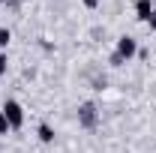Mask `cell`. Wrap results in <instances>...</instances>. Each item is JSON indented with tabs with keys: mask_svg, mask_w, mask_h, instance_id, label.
<instances>
[{
	"mask_svg": "<svg viewBox=\"0 0 156 153\" xmlns=\"http://www.w3.org/2000/svg\"><path fill=\"white\" fill-rule=\"evenodd\" d=\"M114 54L126 63L129 57H135V54H138V42L132 36H120V39H117V51H114Z\"/></svg>",
	"mask_w": 156,
	"mask_h": 153,
	"instance_id": "cell-3",
	"label": "cell"
},
{
	"mask_svg": "<svg viewBox=\"0 0 156 153\" xmlns=\"http://www.w3.org/2000/svg\"><path fill=\"white\" fill-rule=\"evenodd\" d=\"M0 108H3V114H6V120H9V129H21V126H24V108H21V102L6 99Z\"/></svg>",
	"mask_w": 156,
	"mask_h": 153,
	"instance_id": "cell-1",
	"label": "cell"
},
{
	"mask_svg": "<svg viewBox=\"0 0 156 153\" xmlns=\"http://www.w3.org/2000/svg\"><path fill=\"white\" fill-rule=\"evenodd\" d=\"M135 15L138 21H147L153 15V6H150V0H135Z\"/></svg>",
	"mask_w": 156,
	"mask_h": 153,
	"instance_id": "cell-4",
	"label": "cell"
},
{
	"mask_svg": "<svg viewBox=\"0 0 156 153\" xmlns=\"http://www.w3.org/2000/svg\"><path fill=\"white\" fill-rule=\"evenodd\" d=\"M6 69H9V60H6L3 51H0V75H6Z\"/></svg>",
	"mask_w": 156,
	"mask_h": 153,
	"instance_id": "cell-8",
	"label": "cell"
},
{
	"mask_svg": "<svg viewBox=\"0 0 156 153\" xmlns=\"http://www.w3.org/2000/svg\"><path fill=\"white\" fill-rule=\"evenodd\" d=\"M39 141H42V144H51V141H54V129H51V123H39Z\"/></svg>",
	"mask_w": 156,
	"mask_h": 153,
	"instance_id": "cell-5",
	"label": "cell"
},
{
	"mask_svg": "<svg viewBox=\"0 0 156 153\" xmlns=\"http://www.w3.org/2000/svg\"><path fill=\"white\" fill-rule=\"evenodd\" d=\"M9 39H12V33H9L6 27H0V51H3V48L9 45Z\"/></svg>",
	"mask_w": 156,
	"mask_h": 153,
	"instance_id": "cell-6",
	"label": "cell"
},
{
	"mask_svg": "<svg viewBox=\"0 0 156 153\" xmlns=\"http://www.w3.org/2000/svg\"><path fill=\"white\" fill-rule=\"evenodd\" d=\"M9 132V120H6V114H3V108H0V135Z\"/></svg>",
	"mask_w": 156,
	"mask_h": 153,
	"instance_id": "cell-7",
	"label": "cell"
},
{
	"mask_svg": "<svg viewBox=\"0 0 156 153\" xmlns=\"http://www.w3.org/2000/svg\"><path fill=\"white\" fill-rule=\"evenodd\" d=\"M84 6H87V9H96V6H99V0H84Z\"/></svg>",
	"mask_w": 156,
	"mask_h": 153,
	"instance_id": "cell-10",
	"label": "cell"
},
{
	"mask_svg": "<svg viewBox=\"0 0 156 153\" xmlns=\"http://www.w3.org/2000/svg\"><path fill=\"white\" fill-rule=\"evenodd\" d=\"M0 3H12V0H0Z\"/></svg>",
	"mask_w": 156,
	"mask_h": 153,
	"instance_id": "cell-11",
	"label": "cell"
},
{
	"mask_svg": "<svg viewBox=\"0 0 156 153\" xmlns=\"http://www.w3.org/2000/svg\"><path fill=\"white\" fill-rule=\"evenodd\" d=\"M96 123H99L96 105H93V102H84V105L78 108V126H81V129H96Z\"/></svg>",
	"mask_w": 156,
	"mask_h": 153,
	"instance_id": "cell-2",
	"label": "cell"
},
{
	"mask_svg": "<svg viewBox=\"0 0 156 153\" xmlns=\"http://www.w3.org/2000/svg\"><path fill=\"white\" fill-rule=\"evenodd\" d=\"M147 24H150V30H153V33H156V9H153V15L147 18Z\"/></svg>",
	"mask_w": 156,
	"mask_h": 153,
	"instance_id": "cell-9",
	"label": "cell"
}]
</instances>
